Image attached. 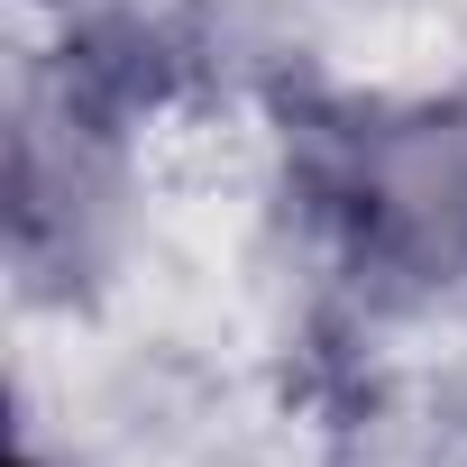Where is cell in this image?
<instances>
[{
  "label": "cell",
  "instance_id": "cell-1",
  "mask_svg": "<svg viewBox=\"0 0 467 467\" xmlns=\"http://www.w3.org/2000/svg\"><path fill=\"white\" fill-rule=\"evenodd\" d=\"M294 183L358 266L458 285L467 275V74L440 92L321 110L312 129H294Z\"/></svg>",
  "mask_w": 467,
  "mask_h": 467
}]
</instances>
